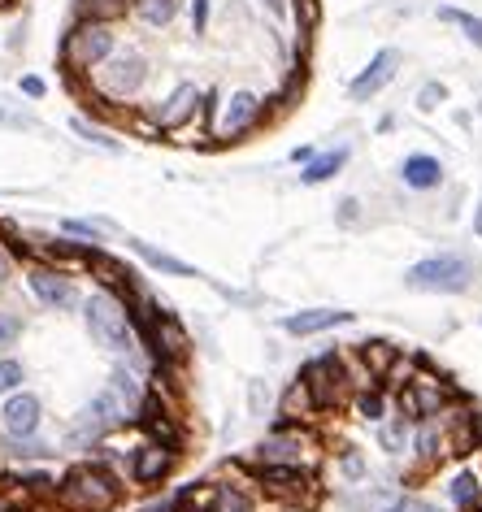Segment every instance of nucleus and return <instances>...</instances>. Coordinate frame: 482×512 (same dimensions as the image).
<instances>
[{
    "label": "nucleus",
    "instance_id": "obj_1",
    "mask_svg": "<svg viewBox=\"0 0 482 512\" xmlns=\"http://www.w3.org/2000/svg\"><path fill=\"white\" fill-rule=\"evenodd\" d=\"M122 495L126 486L105 460H79L61 473L53 504H61L66 512H118Z\"/></svg>",
    "mask_w": 482,
    "mask_h": 512
},
{
    "label": "nucleus",
    "instance_id": "obj_2",
    "mask_svg": "<svg viewBox=\"0 0 482 512\" xmlns=\"http://www.w3.org/2000/svg\"><path fill=\"white\" fill-rule=\"evenodd\" d=\"M148 74H152V66L139 48H118L109 61H100V66L87 74V87H83V79H70V83L92 96V105L105 113L109 105H122V100H135L139 92H144Z\"/></svg>",
    "mask_w": 482,
    "mask_h": 512
},
{
    "label": "nucleus",
    "instance_id": "obj_3",
    "mask_svg": "<svg viewBox=\"0 0 482 512\" xmlns=\"http://www.w3.org/2000/svg\"><path fill=\"white\" fill-rule=\"evenodd\" d=\"M79 309H83L87 335L96 339V348H105V352H131L135 348V317H131L126 296L100 287L92 296H83Z\"/></svg>",
    "mask_w": 482,
    "mask_h": 512
},
{
    "label": "nucleus",
    "instance_id": "obj_4",
    "mask_svg": "<svg viewBox=\"0 0 482 512\" xmlns=\"http://www.w3.org/2000/svg\"><path fill=\"white\" fill-rule=\"evenodd\" d=\"M118 53V22H96V18H74V27L61 40V66L70 79H87L100 61Z\"/></svg>",
    "mask_w": 482,
    "mask_h": 512
},
{
    "label": "nucleus",
    "instance_id": "obj_5",
    "mask_svg": "<svg viewBox=\"0 0 482 512\" xmlns=\"http://www.w3.org/2000/svg\"><path fill=\"white\" fill-rule=\"evenodd\" d=\"M300 382L309 387L317 413L344 408V404L352 400V391H357V378H352V369H348V352H326V356H317V361H309V365L300 369Z\"/></svg>",
    "mask_w": 482,
    "mask_h": 512
},
{
    "label": "nucleus",
    "instance_id": "obj_6",
    "mask_svg": "<svg viewBox=\"0 0 482 512\" xmlns=\"http://www.w3.org/2000/svg\"><path fill=\"white\" fill-rule=\"evenodd\" d=\"M404 287L409 291H422V296H465L474 287V265L465 256H452V252H439V256H426L404 270Z\"/></svg>",
    "mask_w": 482,
    "mask_h": 512
},
{
    "label": "nucleus",
    "instance_id": "obj_7",
    "mask_svg": "<svg viewBox=\"0 0 482 512\" xmlns=\"http://www.w3.org/2000/svg\"><path fill=\"white\" fill-rule=\"evenodd\" d=\"M252 482L270 499L291 504V508H313L317 499H322V482L304 465H261V469H252Z\"/></svg>",
    "mask_w": 482,
    "mask_h": 512
},
{
    "label": "nucleus",
    "instance_id": "obj_8",
    "mask_svg": "<svg viewBox=\"0 0 482 512\" xmlns=\"http://www.w3.org/2000/svg\"><path fill=\"white\" fill-rule=\"evenodd\" d=\"M261 122H265V100L257 92H248V87H239V92L218 100V109H213V118H209V131H213V139H222V144H235V139L257 131Z\"/></svg>",
    "mask_w": 482,
    "mask_h": 512
},
{
    "label": "nucleus",
    "instance_id": "obj_9",
    "mask_svg": "<svg viewBox=\"0 0 482 512\" xmlns=\"http://www.w3.org/2000/svg\"><path fill=\"white\" fill-rule=\"evenodd\" d=\"M122 426H131V413H126V408L113 400L109 391H100V395H92V400L79 408L70 443L74 447H96V443H105L109 434H118Z\"/></svg>",
    "mask_w": 482,
    "mask_h": 512
},
{
    "label": "nucleus",
    "instance_id": "obj_10",
    "mask_svg": "<svg viewBox=\"0 0 482 512\" xmlns=\"http://www.w3.org/2000/svg\"><path fill=\"white\" fill-rule=\"evenodd\" d=\"M313 452H317V443H313L309 426L270 430L257 447H252L248 469H261V465H304V469H309L313 465Z\"/></svg>",
    "mask_w": 482,
    "mask_h": 512
},
{
    "label": "nucleus",
    "instance_id": "obj_11",
    "mask_svg": "<svg viewBox=\"0 0 482 512\" xmlns=\"http://www.w3.org/2000/svg\"><path fill=\"white\" fill-rule=\"evenodd\" d=\"M452 400H456V395H452L448 382H443L439 374H426V369H413V378L396 391V404H400V413L409 421L439 417L443 408H452Z\"/></svg>",
    "mask_w": 482,
    "mask_h": 512
},
{
    "label": "nucleus",
    "instance_id": "obj_12",
    "mask_svg": "<svg viewBox=\"0 0 482 512\" xmlns=\"http://www.w3.org/2000/svg\"><path fill=\"white\" fill-rule=\"evenodd\" d=\"M27 287H31V296L44 304V309H53V313H66V309H79L83 296H79V287H74V278L66 270H57V265H31L27 270Z\"/></svg>",
    "mask_w": 482,
    "mask_h": 512
},
{
    "label": "nucleus",
    "instance_id": "obj_13",
    "mask_svg": "<svg viewBox=\"0 0 482 512\" xmlns=\"http://www.w3.org/2000/svg\"><path fill=\"white\" fill-rule=\"evenodd\" d=\"M179 456H183V452H174V447H166V443L144 439V443H139L135 452H131V465H126V473H131L135 486H161L174 469H179Z\"/></svg>",
    "mask_w": 482,
    "mask_h": 512
},
{
    "label": "nucleus",
    "instance_id": "obj_14",
    "mask_svg": "<svg viewBox=\"0 0 482 512\" xmlns=\"http://www.w3.org/2000/svg\"><path fill=\"white\" fill-rule=\"evenodd\" d=\"M44 426V400L35 391H9L0 404V430L9 439H31Z\"/></svg>",
    "mask_w": 482,
    "mask_h": 512
},
{
    "label": "nucleus",
    "instance_id": "obj_15",
    "mask_svg": "<svg viewBox=\"0 0 482 512\" xmlns=\"http://www.w3.org/2000/svg\"><path fill=\"white\" fill-rule=\"evenodd\" d=\"M400 66H404V57L396 53V48H378V53L370 57V66H365L357 79L348 83V96L357 100V105H370V100L383 92V87H391L396 83V74H400Z\"/></svg>",
    "mask_w": 482,
    "mask_h": 512
},
{
    "label": "nucleus",
    "instance_id": "obj_16",
    "mask_svg": "<svg viewBox=\"0 0 482 512\" xmlns=\"http://www.w3.org/2000/svg\"><path fill=\"white\" fill-rule=\"evenodd\" d=\"M200 105H205V92H200L196 83H179L157 109H152V118H157V126L166 135H179L183 126H192L200 118Z\"/></svg>",
    "mask_w": 482,
    "mask_h": 512
},
{
    "label": "nucleus",
    "instance_id": "obj_17",
    "mask_svg": "<svg viewBox=\"0 0 482 512\" xmlns=\"http://www.w3.org/2000/svg\"><path fill=\"white\" fill-rule=\"evenodd\" d=\"M409 452L417 456V469H435V465H443V460L452 456V434H448V421H443V413L413 421Z\"/></svg>",
    "mask_w": 482,
    "mask_h": 512
},
{
    "label": "nucleus",
    "instance_id": "obj_18",
    "mask_svg": "<svg viewBox=\"0 0 482 512\" xmlns=\"http://www.w3.org/2000/svg\"><path fill=\"white\" fill-rule=\"evenodd\" d=\"M352 322H357V313H348V309H300L283 317V330L296 339H313V335H326V330H339Z\"/></svg>",
    "mask_w": 482,
    "mask_h": 512
},
{
    "label": "nucleus",
    "instance_id": "obj_19",
    "mask_svg": "<svg viewBox=\"0 0 482 512\" xmlns=\"http://www.w3.org/2000/svg\"><path fill=\"white\" fill-rule=\"evenodd\" d=\"M400 183L409 191H435L443 183V161L430 157V152H413V157L400 161Z\"/></svg>",
    "mask_w": 482,
    "mask_h": 512
},
{
    "label": "nucleus",
    "instance_id": "obj_20",
    "mask_svg": "<svg viewBox=\"0 0 482 512\" xmlns=\"http://www.w3.org/2000/svg\"><path fill=\"white\" fill-rule=\"evenodd\" d=\"M183 9H187V0H131V14L144 22L148 31L174 27V22L183 18Z\"/></svg>",
    "mask_w": 482,
    "mask_h": 512
},
{
    "label": "nucleus",
    "instance_id": "obj_21",
    "mask_svg": "<svg viewBox=\"0 0 482 512\" xmlns=\"http://www.w3.org/2000/svg\"><path fill=\"white\" fill-rule=\"evenodd\" d=\"M344 165H348V148L344 144L331 148V152H313V161L300 165V183L304 187H322V183H331Z\"/></svg>",
    "mask_w": 482,
    "mask_h": 512
},
{
    "label": "nucleus",
    "instance_id": "obj_22",
    "mask_svg": "<svg viewBox=\"0 0 482 512\" xmlns=\"http://www.w3.org/2000/svg\"><path fill=\"white\" fill-rule=\"evenodd\" d=\"M448 499L456 512H482V473L478 469H461L448 482Z\"/></svg>",
    "mask_w": 482,
    "mask_h": 512
},
{
    "label": "nucleus",
    "instance_id": "obj_23",
    "mask_svg": "<svg viewBox=\"0 0 482 512\" xmlns=\"http://www.w3.org/2000/svg\"><path fill=\"white\" fill-rule=\"evenodd\" d=\"M126 243H131V252H135L144 265H152L157 274H170V278H200L187 261H179V256H170V252H161V248H152V243H144V239H126Z\"/></svg>",
    "mask_w": 482,
    "mask_h": 512
},
{
    "label": "nucleus",
    "instance_id": "obj_24",
    "mask_svg": "<svg viewBox=\"0 0 482 512\" xmlns=\"http://www.w3.org/2000/svg\"><path fill=\"white\" fill-rule=\"evenodd\" d=\"M348 356L361 365L365 378H383L391 369V361L400 356V348H391V343H383V339H370V343H357V352H348Z\"/></svg>",
    "mask_w": 482,
    "mask_h": 512
},
{
    "label": "nucleus",
    "instance_id": "obj_25",
    "mask_svg": "<svg viewBox=\"0 0 482 512\" xmlns=\"http://www.w3.org/2000/svg\"><path fill=\"white\" fill-rule=\"evenodd\" d=\"M105 391H109L113 400H118V404L126 408V413H131V421H135L139 404H144V395H148V387H144V382H139V378H135L126 365L113 369V374H109V387H105Z\"/></svg>",
    "mask_w": 482,
    "mask_h": 512
},
{
    "label": "nucleus",
    "instance_id": "obj_26",
    "mask_svg": "<svg viewBox=\"0 0 482 512\" xmlns=\"http://www.w3.org/2000/svg\"><path fill=\"white\" fill-rule=\"evenodd\" d=\"M87 270L100 274V283H105L109 291H118V296H122V287H126V291L135 287V270H131V265L113 261V256H109V252H100V248L92 252V261H87Z\"/></svg>",
    "mask_w": 482,
    "mask_h": 512
},
{
    "label": "nucleus",
    "instance_id": "obj_27",
    "mask_svg": "<svg viewBox=\"0 0 482 512\" xmlns=\"http://www.w3.org/2000/svg\"><path fill=\"white\" fill-rule=\"evenodd\" d=\"M409 443H413V421L404 413H387L378 421V447H383V452L400 456V452H409Z\"/></svg>",
    "mask_w": 482,
    "mask_h": 512
},
{
    "label": "nucleus",
    "instance_id": "obj_28",
    "mask_svg": "<svg viewBox=\"0 0 482 512\" xmlns=\"http://www.w3.org/2000/svg\"><path fill=\"white\" fill-rule=\"evenodd\" d=\"M348 404H352V413H357L361 421H374V426L391 413L387 391H383V387H374V382H370V387H357V391H352V400H348Z\"/></svg>",
    "mask_w": 482,
    "mask_h": 512
},
{
    "label": "nucleus",
    "instance_id": "obj_29",
    "mask_svg": "<svg viewBox=\"0 0 482 512\" xmlns=\"http://www.w3.org/2000/svg\"><path fill=\"white\" fill-rule=\"evenodd\" d=\"M126 14H131V0H74V18L122 22Z\"/></svg>",
    "mask_w": 482,
    "mask_h": 512
},
{
    "label": "nucleus",
    "instance_id": "obj_30",
    "mask_svg": "<svg viewBox=\"0 0 482 512\" xmlns=\"http://www.w3.org/2000/svg\"><path fill=\"white\" fill-rule=\"evenodd\" d=\"M0 452H5L9 460H22V465H27V460H44V456H53V447H48V443L40 439V434H31V439H9V434H5Z\"/></svg>",
    "mask_w": 482,
    "mask_h": 512
},
{
    "label": "nucleus",
    "instance_id": "obj_31",
    "mask_svg": "<svg viewBox=\"0 0 482 512\" xmlns=\"http://www.w3.org/2000/svg\"><path fill=\"white\" fill-rule=\"evenodd\" d=\"M257 499H252L244 486H218L213 482V512H252Z\"/></svg>",
    "mask_w": 482,
    "mask_h": 512
},
{
    "label": "nucleus",
    "instance_id": "obj_32",
    "mask_svg": "<svg viewBox=\"0 0 482 512\" xmlns=\"http://www.w3.org/2000/svg\"><path fill=\"white\" fill-rule=\"evenodd\" d=\"M439 18H443V22H452V27L461 31L474 48H482V18H478V14H469V9H452V5H443V9H439Z\"/></svg>",
    "mask_w": 482,
    "mask_h": 512
},
{
    "label": "nucleus",
    "instance_id": "obj_33",
    "mask_svg": "<svg viewBox=\"0 0 482 512\" xmlns=\"http://www.w3.org/2000/svg\"><path fill=\"white\" fill-rule=\"evenodd\" d=\"M335 465H339V478H344V482H352V486L370 478V460H365V456L357 452V447H344V452L335 456Z\"/></svg>",
    "mask_w": 482,
    "mask_h": 512
},
{
    "label": "nucleus",
    "instance_id": "obj_34",
    "mask_svg": "<svg viewBox=\"0 0 482 512\" xmlns=\"http://www.w3.org/2000/svg\"><path fill=\"white\" fill-rule=\"evenodd\" d=\"M300 96H304V70H291V79H287V87H283V92H278L274 100H265V113H291V109H296L300 105Z\"/></svg>",
    "mask_w": 482,
    "mask_h": 512
},
{
    "label": "nucleus",
    "instance_id": "obj_35",
    "mask_svg": "<svg viewBox=\"0 0 482 512\" xmlns=\"http://www.w3.org/2000/svg\"><path fill=\"white\" fill-rule=\"evenodd\" d=\"M74 135L87 139V144L100 148V152H122L118 139H113L109 131H100V126H96V122H87V118H74Z\"/></svg>",
    "mask_w": 482,
    "mask_h": 512
},
{
    "label": "nucleus",
    "instance_id": "obj_36",
    "mask_svg": "<svg viewBox=\"0 0 482 512\" xmlns=\"http://www.w3.org/2000/svg\"><path fill=\"white\" fill-rule=\"evenodd\" d=\"M126 131H135L139 139H161V135H166V131H161V126H157V118H152V113L148 109H131V113H126Z\"/></svg>",
    "mask_w": 482,
    "mask_h": 512
},
{
    "label": "nucleus",
    "instance_id": "obj_37",
    "mask_svg": "<svg viewBox=\"0 0 482 512\" xmlns=\"http://www.w3.org/2000/svg\"><path fill=\"white\" fill-rule=\"evenodd\" d=\"M61 230H66L70 239H79V243H87V248H100V226H92V222H83V217H66L61 222Z\"/></svg>",
    "mask_w": 482,
    "mask_h": 512
},
{
    "label": "nucleus",
    "instance_id": "obj_38",
    "mask_svg": "<svg viewBox=\"0 0 482 512\" xmlns=\"http://www.w3.org/2000/svg\"><path fill=\"white\" fill-rule=\"evenodd\" d=\"M187 22H192V35H205L213 22V0H187Z\"/></svg>",
    "mask_w": 482,
    "mask_h": 512
},
{
    "label": "nucleus",
    "instance_id": "obj_39",
    "mask_svg": "<svg viewBox=\"0 0 482 512\" xmlns=\"http://www.w3.org/2000/svg\"><path fill=\"white\" fill-rule=\"evenodd\" d=\"M22 382H27V369L14 356H0V391H22Z\"/></svg>",
    "mask_w": 482,
    "mask_h": 512
},
{
    "label": "nucleus",
    "instance_id": "obj_40",
    "mask_svg": "<svg viewBox=\"0 0 482 512\" xmlns=\"http://www.w3.org/2000/svg\"><path fill=\"white\" fill-rule=\"evenodd\" d=\"M22 330H27V322H22V317H18V313H0V352L18 348Z\"/></svg>",
    "mask_w": 482,
    "mask_h": 512
},
{
    "label": "nucleus",
    "instance_id": "obj_41",
    "mask_svg": "<svg viewBox=\"0 0 482 512\" xmlns=\"http://www.w3.org/2000/svg\"><path fill=\"white\" fill-rule=\"evenodd\" d=\"M443 100H448V87H443V83H426L422 92H417V109H422V113H435Z\"/></svg>",
    "mask_w": 482,
    "mask_h": 512
},
{
    "label": "nucleus",
    "instance_id": "obj_42",
    "mask_svg": "<svg viewBox=\"0 0 482 512\" xmlns=\"http://www.w3.org/2000/svg\"><path fill=\"white\" fill-rule=\"evenodd\" d=\"M296 22H300V31L309 35L317 22H322V5H317V0H296Z\"/></svg>",
    "mask_w": 482,
    "mask_h": 512
},
{
    "label": "nucleus",
    "instance_id": "obj_43",
    "mask_svg": "<svg viewBox=\"0 0 482 512\" xmlns=\"http://www.w3.org/2000/svg\"><path fill=\"white\" fill-rule=\"evenodd\" d=\"M22 96H27V100H44L48 96V83L40 79V74H22Z\"/></svg>",
    "mask_w": 482,
    "mask_h": 512
},
{
    "label": "nucleus",
    "instance_id": "obj_44",
    "mask_svg": "<svg viewBox=\"0 0 482 512\" xmlns=\"http://www.w3.org/2000/svg\"><path fill=\"white\" fill-rule=\"evenodd\" d=\"M378 512H426V504H422V499H413V495H404V499H396V504H387Z\"/></svg>",
    "mask_w": 482,
    "mask_h": 512
},
{
    "label": "nucleus",
    "instance_id": "obj_45",
    "mask_svg": "<svg viewBox=\"0 0 482 512\" xmlns=\"http://www.w3.org/2000/svg\"><path fill=\"white\" fill-rule=\"evenodd\" d=\"M9 270H14V252H9L5 235H0V283H5V278H9Z\"/></svg>",
    "mask_w": 482,
    "mask_h": 512
},
{
    "label": "nucleus",
    "instance_id": "obj_46",
    "mask_svg": "<svg viewBox=\"0 0 482 512\" xmlns=\"http://www.w3.org/2000/svg\"><path fill=\"white\" fill-rule=\"evenodd\" d=\"M261 404H270V391H261V382H252V413H261Z\"/></svg>",
    "mask_w": 482,
    "mask_h": 512
},
{
    "label": "nucleus",
    "instance_id": "obj_47",
    "mask_svg": "<svg viewBox=\"0 0 482 512\" xmlns=\"http://www.w3.org/2000/svg\"><path fill=\"white\" fill-rule=\"evenodd\" d=\"M313 144H300V148H291V161H296V165H304V161H313Z\"/></svg>",
    "mask_w": 482,
    "mask_h": 512
},
{
    "label": "nucleus",
    "instance_id": "obj_48",
    "mask_svg": "<svg viewBox=\"0 0 482 512\" xmlns=\"http://www.w3.org/2000/svg\"><path fill=\"white\" fill-rule=\"evenodd\" d=\"M339 217H344V222H357V200H344V204H339Z\"/></svg>",
    "mask_w": 482,
    "mask_h": 512
},
{
    "label": "nucleus",
    "instance_id": "obj_49",
    "mask_svg": "<svg viewBox=\"0 0 482 512\" xmlns=\"http://www.w3.org/2000/svg\"><path fill=\"white\" fill-rule=\"evenodd\" d=\"M474 235H482V200H478V209H474Z\"/></svg>",
    "mask_w": 482,
    "mask_h": 512
},
{
    "label": "nucleus",
    "instance_id": "obj_50",
    "mask_svg": "<svg viewBox=\"0 0 482 512\" xmlns=\"http://www.w3.org/2000/svg\"><path fill=\"white\" fill-rule=\"evenodd\" d=\"M426 512H439V508H435V504H426Z\"/></svg>",
    "mask_w": 482,
    "mask_h": 512
},
{
    "label": "nucleus",
    "instance_id": "obj_51",
    "mask_svg": "<svg viewBox=\"0 0 482 512\" xmlns=\"http://www.w3.org/2000/svg\"><path fill=\"white\" fill-rule=\"evenodd\" d=\"M0 512H5V495H0Z\"/></svg>",
    "mask_w": 482,
    "mask_h": 512
},
{
    "label": "nucleus",
    "instance_id": "obj_52",
    "mask_svg": "<svg viewBox=\"0 0 482 512\" xmlns=\"http://www.w3.org/2000/svg\"><path fill=\"white\" fill-rule=\"evenodd\" d=\"M478 113H482V109H478Z\"/></svg>",
    "mask_w": 482,
    "mask_h": 512
}]
</instances>
